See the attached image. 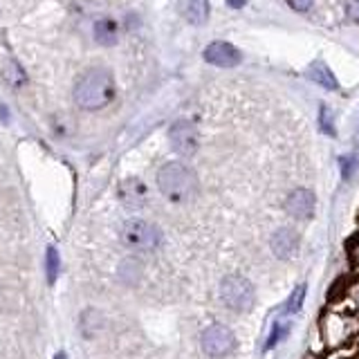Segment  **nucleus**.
Listing matches in <instances>:
<instances>
[{
	"instance_id": "1",
	"label": "nucleus",
	"mask_w": 359,
	"mask_h": 359,
	"mask_svg": "<svg viewBox=\"0 0 359 359\" xmlns=\"http://www.w3.org/2000/svg\"><path fill=\"white\" fill-rule=\"evenodd\" d=\"M115 95H117L115 76H112L108 67L101 65L90 67L74 83V104L88 112L106 108L115 99Z\"/></svg>"
},
{
	"instance_id": "2",
	"label": "nucleus",
	"mask_w": 359,
	"mask_h": 359,
	"mask_svg": "<svg viewBox=\"0 0 359 359\" xmlns=\"http://www.w3.org/2000/svg\"><path fill=\"white\" fill-rule=\"evenodd\" d=\"M157 189L173 205H189L198 196V175L182 162H166L157 171Z\"/></svg>"
},
{
	"instance_id": "3",
	"label": "nucleus",
	"mask_w": 359,
	"mask_h": 359,
	"mask_svg": "<svg viewBox=\"0 0 359 359\" xmlns=\"http://www.w3.org/2000/svg\"><path fill=\"white\" fill-rule=\"evenodd\" d=\"M121 243L133 252H155L162 245V231L149 220L130 218L121 227Z\"/></svg>"
},
{
	"instance_id": "4",
	"label": "nucleus",
	"mask_w": 359,
	"mask_h": 359,
	"mask_svg": "<svg viewBox=\"0 0 359 359\" xmlns=\"http://www.w3.org/2000/svg\"><path fill=\"white\" fill-rule=\"evenodd\" d=\"M220 299L233 312H250L256 303V290L250 278L229 274L220 280Z\"/></svg>"
},
{
	"instance_id": "5",
	"label": "nucleus",
	"mask_w": 359,
	"mask_h": 359,
	"mask_svg": "<svg viewBox=\"0 0 359 359\" xmlns=\"http://www.w3.org/2000/svg\"><path fill=\"white\" fill-rule=\"evenodd\" d=\"M168 142L177 155L194 157L200 149V133L191 119H177L168 128Z\"/></svg>"
},
{
	"instance_id": "6",
	"label": "nucleus",
	"mask_w": 359,
	"mask_h": 359,
	"mask_svg": "<svg viewBox=\"0 0 359 359\" xmlns=\"http://www.w3.org/2000/svg\"><path fill=\"white\" fill-rule=\"evenodd\" d=\"M200 344H202V351H205L209 357H224L227 353L233 351L236 337H233L231 328H227V325L213 323L205 332H202Z\"/></svg>"
},
{
	"instance_id": "7",
	"label": "nucleus",
	"mask_w": 359,
	"mask_h": 359,
	"mask_svg": "<svg viewBox=\"0 0 359 359\" xmlns=\"http://www.w3.org/2000/svg\"><path fill=\"white\" fill-rule=\"evenodd\" d=\"M202 59L216 67H236L243 61V54L238 48H233L227 41H213L202 52Z\"/></svg>"
},
{
	"instance_id": "8",
	"label": "nucleus",
	"mask_w": 359,
	"mask_h": 359,
	"mask_svg": "<svg viewBox=\"0 0 359 359\" xmlns=\"http://www.w3.org/2000/svg\"><path fill=\"white\" fill-rule=\"evenodd\" d=\"M119 200H121V205L130 211L144 209L146 202H149V187H146L144 180L140 177H126L119 184Z\"/></svg>"
},
{
	"instance_id": "9",
	"label": "nucleus",
	"mask_w": 359,
	"mask_h": 359,
	"mask_svg": "<svg viewBox=\"0 0 359 359\" xmlns=\"http://www.w3.org/2000/svg\"><path fill=\"white\" fill-rule=\"evenodd\" d=\"M314 207H317V198L310 189H294L285 200V211L297 220L312 218Z\"/></svg>"
},
{
	"instance_id": "10",
	"label": "nucleus",
	"mask_w": 359,
	"mask_h": 359,
	"mask_svg": "<svg viewBox=\"0 0 359 359\" xmlns=\"http://www.w3.org/2000/svg\"><path fill=\"white\" fill-rule=\"evenodd\" d=\"M269 247H272L276 258H280V261H290V258L294 256L299 250V233L290 227H280L272 233Z\"/></svg>"
},
{
	"instance_id": "11",
	"label": "nucleus",
	"mask_w": 359,
	"mask_h": 359,
	"mask_svg": "<svg viewBox=\"0 0 359 359\" xmlns=\"http://www.w3.org/2000/svg\"><path fill=\"white\" fill-rule=\"evenodd\" d=\"M93 36L101 48H112L119 41V22L110 16L99 18L93 27Z\"/></svg>"
},
{
	"instance_id": "12",
	"label": "nucleus",
	"mask_w": 359,
	"mask_h": 359,
	"mask_svg": "<svg viewBox=\"0 0 359 359\" xmlns=\"http://www.w3.org/2000/svg\"><path fill=\"white\" fill-rule=\"evenodd\" d=\"M306 76L310 79L312 83H317L325 90H339V81H337V76L330 72V67L325 65L323 61H314L308 70H306Z\"/></svg>"
},
{
	"instance_id": "13",
	"label": "nucleus",
	"mask_w": 359,
	"mask_h": 359,
	"mask_svg": "<svg viewBox=\"0 0 359 359\" xmlns=\"http://www.w3.org/2000/svg\"><path fill=\"white\" fill-rule=\"evenodd\" d=\"M209 0H189L184 7V18L191 22V25H205L209 18Z\"/></svg>"
},
{
	"instance_id": "14",
	"label": "nucleus",
	"mask_w": 359,
	"mask_h": 359,
	"mask_svg": "<svg viewBox=\"0 0 359 359\" xmlns=\"http://www.w3.org/2000/svg\"><path fill=\"white\" fill-rule=\"evenodd\" d=\"M306 292H308V287H306V285L294 287V292H292L290 299L285 301L283 312H285V314H297V312L301 310V306H303V301H306Z\"/></svg>"
},
{
	"instance_id": "15",
	"label": "nucleus",
	"mask_w": 359,
	"mask_h": 359,
	"mask_svg": "<svg viewBox=\"0 0 359 359\" xmlns=\"http://www.w3.org/2000/svg\"><path fill=\"white\" fill-rule=\"evenodd\" d=\"M287 332H290V323H280V321H276V323L272 325V332H269V337H267V344H265L267 351H269V348H274L278 341H283L285 337H287Z\"/></svg>"
},
{
	"instance_id": "16",
	"label": "nucleus",
	"mask_w": 359,
	"mask_h": 359,
	"mask_svg": "<svg viewBox=\"0 0 359 359\" xmlns=\"http://www.w3.org/2000/svg\"><path fill=\"white\" fill-rule=\"evenodd\" d=\"M319 128H321V133L330 135V137H334V135H337L334 119H332V112L328 110V106H321L319 108Z\"/></svg>"
},
{
	"instance_id": "17",
	"label": "nucleus",
	"mask_w": 359,
	"mask_h": 359,
	"mask_svg": "<svg viewBox=\"0 0 359 359\" xmlns=\"http://www.w3.org/2000/svg\"><path fill=\"white\" fill-rule=\"evenodd\" d=\"M56 272H59V254H56L54 247H50L48 250V278H50V283H54Z\"/></svg>"
},
{
	"instance_id": "18",
	"label": "nucleus",
	"mask_w": 359,
	"mask_h": 359,
	"mask_svg": "<svg viewBox=\"0 0 359 359\" xmlns=\"http://www.w3.org/2000/svg\"><path fill=\"white\" fill-rule=\"evenodd\" d=\"M344 9H346V16L359 25V0H344Z\"/></svg>"
},
{
	"instance_id": "19",
	"label": "nucleus",
	"mask_w": 359,
	"mask_h": 359,
	"mask_svg": "<svg viewBox=\"0 0 359 359\" xmlns=\"http://www.w3.org/2000/svg\"><path fill=\"white\" fill-rule=\"evenodd\" d=\"M285 3L290 5V9L299 11V14H308L314 5V0H285Z\"/></svg>"
},
{
	"instance_id": "20",
	"label": "nucleus",
	"mask_w": 359,
	"mask_h": 359,
	"mask_svg": "<svg viewBox=\"0 0 359 359\" xmlns=\"http://www.w3.org/2000/svg\"><path fill=\"white\" fill-rule=\"evenodd\" d=\"M339 164H341L344 177L348 180V177H351V173L355 171V160H353V157H341V160H339Z\"/></svg>"
},
{
	"instance_id": "21",
	"label": "nucleus",
	"mask_w": 359,
	"mask_h": 359,
	"mask_svg": "<svg viewBox=\"0 0 359 359\" xmlns=\"http://www.w3.org/2000/svg\"><path fill=\"white\" fill-rule=\"evenodd\" d=\"M227 5L233 9H241V7H245V0H227Z\"/></svg>"
},
{
	"instance_id": "22",
	"label": "nucleus",
	"mask_w": 359,
	"mask_h": 359,
	"mask_svg": "<svg viewBox=\"0 0 359 359\" xmlns=\"http://www.w3.org/2000/svg\"><path fill=\"white\" fill-rule=\"evenodd\" d=\"M54 359H65V355H63V353H61V355H56V357H54Z\"/></svg>"
}]
</instances>
